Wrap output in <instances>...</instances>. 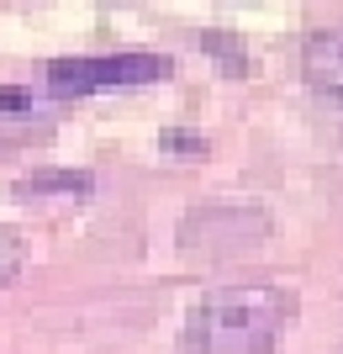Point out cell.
I'll use <instances>...</instances> for the list:
<instances>
[{
	"label": "cell",
	"mask_w": 343,
	"mask_h": 354,
	"mask_svg": "<svg viewBox=\"0 0 343 354\" xmlns=\"http://www.w3.org/2000/svg\"><path fill=\"white\" fill-rule=\"evenodd\" d=\"M296 323V291L269 281L217 286L185 312L179 354H275Z\"/></svg>",
	"instance_id": "obj_1"
},
{
	"label": "cell",
	"mask_w": 343,
	"mask_h": 354,
	"mask_svg": "<svg viewBox=\"0 0 343 354\" xmlns=\"http://www.w3.org/2000/svg\"><path fill=\"white\" fill-rule=\"evenodd\" d=\"M169 74H175V59H164V53H75V59L48 64V90L59 101H79V95L117 85H153Z\"/></svg>",
	"instance_id": "obj_2"
},
{
	"label": "cell",
	"mask_w": 343,
	"mask_h": 354,
	"mask_svg": "<svg viewBox=\"0 0 343 354\" xmlns=\"http://www.w3.org/2000/svg\"><path fill=\"white\" fill-rule=\"evenodd\" d=\"M269 233V217L259 207H238V201H206L190 207L179 222V249L190 259H233V254L254 249Z\"/></svg>",
	"instance_id": "obj_3"
},
{
	"label": "cell",
	"mask_w": 343,
	"mask_h": 354,
	"mask_svg": "<svg viewBox=\"0 0 343 354\" xmlns=\"http://www.w3.org/2000/svg\"><path fill=\"white\" fill-rule=\"evenodd\" d=\"M301 74L317 95L343 106V27H328V32H312L306 48H301Z\"/></svg>",
	"instance_id": "obj_4"
},
{
	"label": "cell",
	"mask_w": 343,
	"mask_h": 354,
	"mask_svg": "<svg viewBox=\"0 0 343 354\" xmlns=\"http://www.w3.org/2000/svg\"><path fill=\"white\" fill-rule=\"evenodd\" d=\"M95 191L90 169H32L27 180H16L21 201H85Z\"/></svg>",
	"instance_id": "obj_5"
},
{
	"label": "cell",
	"mask_w": 343,
	"mask_h": 354,
	"mask_svg": "<svg viewBox=\"0 0 343 354\" xmlns=\"http://www.w3.org/2000/svg\"><path fill=\"white\" fill-rule=\"evenodd\" d=\"M32 111H37L32 85H0V117H32Z\"/></svg>",
	"instance_id": "obj_6"
},
{
	"label": "cell",
	"mask_w": 343,
	"mask_h": 354,
	"mask_svg": "<svg viewBox=\"0 0 343 354\" xmlns=\"http://www.w3.org/2000/svg\"><path fill=\"white\" fill-rule=\"evenodd\" d=\"M21 254H27L21 233H11V227H0V281H11L16 270H21Z\"/></svg>",
	"instance_id": "obj_7"
},
{
	"label": "cell",
	"mask_w": 343,
	"mask_h": 354,
	"mask_svg": "<svg viewBox=\"0 0 343 354\" xmlns=\"http://www.w3.org/2000/svg\"><path fill=\"white\" fill-rule=\"evenodd\" d=\"M164 148H175V153H206V138H195V133H164Z\"/></svg>",
	"instance_id": "obj_8"
}]
</instances>
